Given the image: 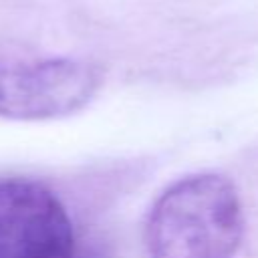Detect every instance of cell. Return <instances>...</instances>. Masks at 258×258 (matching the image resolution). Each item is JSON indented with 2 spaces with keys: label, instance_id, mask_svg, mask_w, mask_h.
Listing matches in <instances>:
<instances>
[{
  "label": "cell",
  "instance_id": "obj_1",
  "mask_svg": "<svg viewBox=\"0 0 258 258\" xmlns=\"http://www.w3.org/2000/svg\"><path fill=\"white\" fill-rule=\"evenodd\" d=\"M238 189L220 173L171 183L153 204L143 230L149 258H232L242 242Z\"/></svg>",
  "mask_w": 258,
  "mask_h": 258
},
{
  "label": "cell",
  "instance_id": "obj_2",
  "mask_svg": "<svg viewBox=\"0 0 258 258\" xmlns=\"http://www.w3.org/2000/svg\"><path fill=\"white\" fill-rule=\"evenodd\" d=\"M101 71L77 58H0V117L38 121L83 109L99 91Z\"/></svg>",
  "mask_w": 258,
  "mask_h": 258
},
{
  "label": "cell",
  "instance_id": "obj_3",
  "mask_svg": "<svg viewBox=\"0 0 258 258\" xmlns=\"http://www.w3.org/2000/svg\"><path fill=\"white\" fill-rule=\"evenodd\" d=\"M73 256V224L54 191L32 179H0V258Z\"/></svg>",
  "mask_w": 258,
  "mask_h": 258
}]
</instances>
